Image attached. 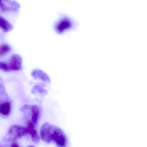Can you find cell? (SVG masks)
<instances>
[{
  "label": "cell",
  "instance_id": "1",
  "mask_svg": "<svg viewBox=\"0 0 147 147\" xmlns=\"http://www.w3.org/2000/svg\"><path fill=\"white\" fill-rule=\"evenodd\" d=\"M77 25L73 19L66 15H62L54 24V29L56 33L61 34L76 28Z\"/></svg>",
  "mask_w": 147,
  "mask_h": 147
},
{
  "label": "cell",
  "instance_id": "2",
  "mask_svg": "<svg viewBox=\"0 0 147 147\" xmlns=\"http://www.w3.org/2000/svg\"><path fill=\"white\" fill-rule=\"evenodd\" d=\"M52 141L59 147H65L67 144V139L66 135L62 129L53 125L52 134Z\"/></svg>",
  "mask_w": 147,
  "mask_h": 147
},
{
  "label": "cell",
  "instance_id": "3",
  "mask_svg": "<svg viewBox=\"0 0 147 147\" xmlns=\"http://www.w3.org/2000/svg\"><path fill=\"white\" fill-rule=\"evenodd\" d=\"M28 133L27 129L22 126L13 125L8 130V134L11 139L13 140L20 138Z\"/></svg>",
  "mask_w": 147,
  "mask_h": 147
},
{
  "label": "cell",
  "instance_id": "4",
  "mask_svg": "<svg viewBox=\"0 0 147 147\" xmlns=\"http://www.w3.org/2000/svg\"><path fill=\"white\" fill-rule=\"evenodd\" d=\"M53 128V125L48 123H45L42 125L40 128V136L43 141L47 143L52 142V134Z\"/></svg>",
  "mask_w": 147,
  "mask_h": 147
},
{
  "label": "cell",
  "instance_id": "5",
  "mask_svg": "<svg viewBox=\"0 0 147 147\" xmlns=\"http://www.w3.org/2000/svg\"><path fill=\"white\" fill-rule=\"evenodd\" d=\"M22 59L20 55L14 54L11 57L10 61L9 63V71H17L20 70L22 64Z\"/></svg>",
  "mask_w": 147,
  "mask_h": 147
},
{
  "label": "cell",
  "instance_id": "6",
  "mask_svg": "<svg viewBox=\"0 0 147 147\" xmlns=\"http://www.w3.org/2000/svg\"><path fill=\"white\" fill-rule=\"evenodd\" d=\"M32 77L35 79H39L47 83H51V79L47 74L43 71L38 69H35L31 73Z\"/></svg>",
  "mask_w": 147,
  "mask_h": 147
},
{
  "label": "cell",
  "instance_id": "7",
  "mask_svg": "<svg viewBox=\"0 0 147 147\" xmlns=\"http://www.w3.org/2000/svg\"><path fill=\"white\" fill-rule=\"evenodd\" d=\"M33 122H29L28 125V131L32 136V141L34 143H38L40 141V137L38 135L37 132L34 127V125Z\"/></svg>",
  "mask_w": 147,
  "mask_h": 147
},
{
  "label": "cell",
  "instance_id": "8",
  "mask_svg": "<svg viewBox=\"0 0 147 147\" xmlns=\"http://www.w3.org/2000/svg\"><path fill=\"white\" fill-rule=\"evenodd\" d=\"M0 28L4 32L7 33L13 29V26L5 18L0 16Z\"/></svg>",
  "mask_w": 147,
  "mask_h": 147
},
{
  "label": "cell",
  "instance_id": "9",
  "mask_svg": "<svg viewBox=\"0 0 147 147\" xmlns=\"http://www.w3.org/2000/svg\"><path fill=\"white\" fill-rule=\"evenodd\" d=\"M32 121L34 124H37L40 117V109L36 105H33L31 107Z\"/></svg>",
  "mask_w": 147,
  "mask_h": 147
},
{
  "label": "cell",
  "instance_id": "10",
  "mask_svg": "<svg viewBox=\"0 0 147 147\" xmlns=\"http://www.w3.org/2000/svg\"><path fill=\"white\" fill-rule=\"evenodd\" d=\"M11 110V104L9 102H4L0 104V114L3 116L9 114Z\"/></svg>",
  "mask_w": 147,
  "mask_h": 147
},
{
  "label": "cell",
  "instance_id": "11",
  "mask_svg": "<svg viewBox=\"0 0 147 147\" xmlns=\"http://www.w3.org/2000/svg\"><path fill=\"white\" fill-rule=\"evenodd\" d=\"M8 98L5 88L3 85L0 84V102H5Z\"/></svg>",
  "mask_w": 147,
  "mask_h": 147
},
{
  "label": "cell",
  "instance_id": "12",
  "mask_svg": "<svg viewBox=\"0 0 147 147\" xmlns=\"http://www.w3.org/2000/svg\"><path fill=\"white\" fill-rule=\"evenodd\" d=\"M32 93L34 94H40L45 96L47 94V91L38 85H35L32 90Z\"/></svg>",
  "mask_w": 147,
  "mask_h": 147
},
{
  "label": "cell",
  "instance_id": "13",
  "mask_svg": "<svg viewBox=\"0 0 147 147\" xmlns=\"http://www.w3.org/2000/svg\"><path fill=\"white\" fill-rule=\"evenodd\" d=\"M11 47L7 44H3L0 46V58L10 51Z\"/></svg>",
  "mask_w": 147,
  "mask_h": 147
},
{
  "label": "cell",
  "instance_id": "14",
  "mask_svg": "<svg viewBox=\"0 0 147 147\" xmlns=\"http://www.w3.org/2000/svg\"><path fill=\"white\" fill-rule=\"evenodd\" d=\"M0 70L4 72H8L9 70L7 64L3 62H0Z\"/></svg>",
  "mask_w": 147,
  "mask_h": 147
},
{
  "label": "cell",
  "instance_id": "15",
  "mask_svg": "<svg viewBox=\"0 0 147 147\" xmlns=\"http://www.w3.org/2000/svg\"><path fill=\"white\" fill-rule=\"evenodd\" d=\"M30 108V106L28 105H25L23 106L22 108H21V110L22 111H25V110H27L28 109Z\"/></svg>",
  "mask_w": 147,
  "mask_h": 147
},
{
  "label": "cell",
  "instance_id": "16",
  "mask_svg": "<svg viewBox=\"0 0 147 147\" xmlns=\"http://www.w3.org/2000/svg\"><path fill=\"white\" fill-rule=\"evenodd\" d=\"M11 146L12 147H18L19 146L17 145L16 143H13V144H12V145H11Z\"/></svg>",
  "mask_w": 147,
  "mask_h": 147
},
{
  "label": "cell",
  "instance_id": "17",
  "mask_svg": "<svg viewBox=\"0 0 147 147\" xmlns=\"http://www.w3.org/2000/svg\"><path fill=\"white\" fill-rule=\"evenodd\" d=\"M1 0H0V3H1Z\"/></svg>",
  "mask_w": 147,
  "mask_h": 147
},
{
  "label": "cell",
  "instance_id": "18",
  "mask_svg": "<svg viewBox=\"0 0 147 147\" xmlns=\"http://www.w3.org/2000/svg\"><path fill=\"white\" fill-rule=\"evenodd\" d=\"M5 1H7V0H5Z\"/></svg>",
  "mask_w": 147,
  "mask_h": 147
}]
</instances>
